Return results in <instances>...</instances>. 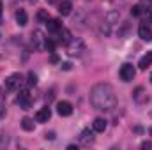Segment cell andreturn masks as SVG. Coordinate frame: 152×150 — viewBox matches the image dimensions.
Masks as SVG:
<instances>
[{
  "mask_svg": "<svg viewBox=\"0 0 152 150\" xmlns=\"http://www.w3.org/2000/svg\"><path fill=\"white\" fill-rule=\"evenodd\" d=\"M145 16H147V23H152V9H147Z\"/></svg>",
  "mask_w": 152,
  "mask_h": 150,
  "instance_id": "obj_23",
  "label": "cell"
},
{
  "mask_svg": "<svg viewBox=\"0 0 152 150\" xmlns=\"http://www.w3.org/2000/svg\"><path fill=\"white\" fill-rule=\"evenodd\" d=\"M152 145L149 143V141H145V143H142V149H151Z\"/></svg>",
  "mask_w": 152,
  "mask_h": 150,
  "instance_id": "obj_25",
  "label": "cell"
},
{
  "mask_svg": "<svg viewBox=\"0 0 152 150\" xmlns=\"http://www.w3.org/2000/svg\"><path fill=\"white\" fill-rule=\"evenodd\" d=\"M27 78H28V79H27V83H28V85H30V87H32V85H36V83H37V76L34 74V73H28V76H27Z\"/></svg>",
  "mask_w": 152,
  "mask_h": 150,
  "instance_id": "obj_21",
  "label": "cell"
},
{
  "mask_svg": "<svg viewBox=\"0 0 152 150\" xmlns=\"http://www.w3.org/2000/svg\"><path fill=\"white\" fill-rule=\"evenodd\" d=\"M142 12H143V9H142V5H140V4H136V5H133V7H131V14H133V16H140Z\"/></svg>",
  "mask_w": 152,
  "mask_h": 150,
  "instance_id": "obj_19",
  "label": "cell"
},
{
  "mask_svg": "<svg viewBox=\"0 0 152 150\" xmlns=\"http://www.w3.org/2000/svg\"><path fill=\"white\" fill-rule=\"evenodd\" d=\"M44 48H46L48 51H53V50H55V41H50V39H48L46 44H44Z\"/></svg>",
  "mask_w": 152,
  "mask_h": 150,
  "instance_id": "obj_22",
  "label": "cell"
},
{
  "mask_svg": "<svg viewBox=\"0 0 152 150\" xmlns=\"http://www.w3.org/2000/svg\"><path fill=\"white\" fill-rule=\"evenodd\" d=\"M138 36L142 41H145V42H151L152 41V28L149 25H142L140 28H138Z\"/></svg>",
  "mask_w": 152,
  "mask_h": 150,
  "instance_id": "obj_10",
  "label": "cell"
},
{
  "mask_svg": "<svg viewBox=\"0 0 152 150\" xmlns=\"http://www.w3.org/2000/svg\"><path fill=\"white\" fill-rule=\"evenodd\" d=\"M71 9H73V5H71L69 0H64V2L58 4V14L60 16H69L71 14Z\"/></svg>",
  "mask_w": 152,
  "mask_h": 150,
  "instance_id": "obj_12",
  "label": "cell"
},
{
  "mask_svg": "<svg viewBox=\"0 0 152 150\" xmlns=\"http://www.w3.org/2000/svg\"><path fill=\"white\" fill-rule=\"evenodd\" d=\"M133 97H134V101H136V103H145V101H147V95H145V90H143L142 87H138V88L134 90V94H133Z\"/></svg>",
  "mask_w": 152,
  "mask_h": 150,
  "instance_id": "obj_16",
  "label": "cell"
},
{
  "mask_svg": "<svg viewBox=\"0 0 152 150\" xmlns=\"http://www.w3.org/2000/svg\"><path fill=\"white\" fill-rule=\"evenodd\" d=\"M44 138H46V140H53V138H55V133H46Z\"/></svg>",
  "mask_w": 152,
  "mask_h": 150,
  "instance_id": "obj_24",
  "label": "cell"
},
{
  "mask_svg": "<svg viewBox=\"0 0 152 150\" xmlns=\"http://www.w3.org/2000/svg\"><path fill=\"white\" fill-rule=\"evenodd\" d=\"M37 20H39V21H44V23H46V21H48V11L41 9V11L37 12Z\"/></svg>",
  "mask_w": 152,
  "mask_h": 150,
  "instance_id": "obj_20",
  "label": "cell"
},
{
  "mask_svg": "<svg viewBox=\"0 0 152 150\" xmlns=\"http://www.w3.org/2000/svg\"><path fill=\"white\" fill-rule=\"evenodd\" d=\"M21 127H23V131H34V120L32 118H28V117H25L23 120H21Z\"/></svg>",
  "mask_w": 152,
  "mask_h": 150,
  "instance_id": "obj_17",
  "label": "cell"
},
{
  "mask_svg": "<svg viewBox=\"0 0 152 150\" xmlns=\"http://www.w3.org/2000/svg\"><path fill=\"white\" fill-rule=\"evenodd\" d=\"M90 104L99 111H112L117 106V95L112 85L97 83L90 90Z\"/></svg>",
  "mask_w": 152,
  "mask_h": 150,
  "instance_id": "obj_1",
  "label": "cell"
},
{
  "mask_svg": "<svg viewBox=\"0 0 152 150\" xmlns=\"http://www.w3.org/2000/svg\"><path fill=\"white\" fill-rule=\"evenodd\" d=\"M16 21H18V25H20V27H25V25H27L28 16H27V12H25L23 9H20V11L16 12Z\"/></svg>",
  "mask_w": 152,
  "mask_h": 150,
  "instance_id": "obj_15",
  "label": "cell"
},
{
  "mask_svg": "<svg viewBox=\"0 0 152 150\" xmlns=\"http://www.w3.org/2000/svg\"><path fill=\"white\" fill-rule=\"evenodd\" d=\"M18 104L23 108V110H28L30 108V94L28 90H21L20 95H18Z\"/></svg>",
  "mask_w": 152,
  "mask_h": 150,
  "instance_id": "obj_7",
  "label": "cell"
},
{
  "mask_svg": "<svg viewBox=\"0 0 152 150\" xmlns=\"http://www.w3.org/2000/svg\"><path fill=\"white\" fill-rule=\"evenodd\" d=\"M151 134H152V127H151Z\"/></svg>",
  "mask_w": 152,
  "mask_h": 150,
  "instance_id": "obj_28",
  "label": "cell"
},
{
  "mask_svg": "<svg viewBox=\"0 0 152 150\" xmlns=\"http://www.w3.org/2000/svg\"><path fill=\"white\" fill-rule=\"evenodd\" d=\"M151 2H152V0H151Z\"/></svg>",
  "mask_w": 152,
  "mask_h": 150,
  "instance_id": "obj_30",
  "label": "cell"
},
{
  "mask_svg": "<svg viewBox=\"0 0 152 150\" xmlns=\"http://www.w3.org/2000/svg\"><path fill=\"white\" fill-rule=\"evenodd\" d=\"M46 27H48V30L50 32H58L60 28H62V23L58 21V20H51V18H48V21H46Z\"/></svg>",
  "mask_w": 152,
  "mask_h": 150,
  "instance_id": "obj_13",
  "label": "cell"
},
{
  "mask_svg": "<svg viewBox=\"0 0 152 150\" xmlns=\"http://www.w3.org/2000/svg\"><path fill=\"white\" fill-rule=\"evenodd\" d=\"M151 81H152V74H151Z\"/></svg>",
  "mask_w": 152,
  "mask_h": 150,
  "instance_id": "obj_29",
  "label": "cell"
},
{
  "mask_svg": "<svg viewBox=\"0 0 152 150\" xmlns=\"http://www.w3.org/2000/svg\"><path fill=\"white\" fill-rule=\"evenodd\" d=\"M152 66V53H147V55H143L142 58H140V62H138V67L140 69H147V67H151Z\"/></svg>",
  "mask_w": 152,
  "mask_h": 150,
  "instance_id": "obj_14",
  "label": "cell"
},
{
  "mask_svg": "<svg viewBox=\"0 0 152 150\" xmlns=\"http://www.w3.org/2000/svg\"><path fill=\"white\" fill-rule=\"evenodd\" d=\"M57 113H58L60 117H69V115L73 113V104L67 103V101H60V103L57 104Z\"/></svg>",
  "mask_w": 152,
  "mask_h": 150,
  "instance_id": "obj_5",
  "label": "cell"
},
{
  "mask_svg": "<svg viewBox=\"0 0 152 150\" xmlns=\"http://www.w3.org/2000/svg\"><path fill=\"white\" fill-rule=\"evenodd\" d=\"M58 32H60V41H62V42H71V34H69V30H62V28H60V30H58Z\"/></svg>",
  "mask_w": 152,
  "mask_h": 150,
  "instance_id": "obj_18",
  "label": "cell"
},
{
  "mask_svg": "<svg viewBox=\"0 0 152 150\" xmlns=\"http://www.w3.org/2000/svg\"><path fill=\"white\" fill-rule=\"evenodd\" d=\"M32 44H34V48H36V50H42V48H44L46 39H44V36H42V32H41V30H36V32L32 34Z\"/></svg>",
  "mask_w": 152,
  "mask_h": 150,
  "instance_id": "obj_6",
  "label": "cell"
},
{
  "mask_svg": "<svg viewBox=\"0 0 152 150\" xmlns=\"http://www.w3.org/2000/svg\"><path fill=\"white\" fill-rule=\"evenodd\" d=\"M2 9H4V5H2V0H0V16H2Z\"/></svg>",
  "mask_w": 152,
  "mask_h": 150,
  "instance_id": "obj_27",
  "label": "cell"
},
{
  "mask_svg": "<svg viewBox=\"0 0 152 150\" xmlns=\"http://www.w3.org/2000/svg\"><path fill=\"white\" fill-rule=\"evenodd\" d=\"M67 53L71 55V57H80L87 48H85V44H83V41L81 39H76V41H71L69 42V46H67Z\"/></svg>",
  "mask_w": 152,
  "mask_h": 150,
  "instance_id": "obj_3",
  "label": "cell"
},
{
  "mask_svg": "<svg viewBox=\"0 0 152 150\" xmlns=\"http://www.w3.org/2000/svg\"><path fill=\"white\" fill-rule=\"evenodd\" d=\"M51 118V110L48 108V106H44V108H41L37 113H36V120L41 122V124H44V122H48Z\"/></svg>",
  "mask_w": 152,
  "mask_h": 150,
  "instance_id": "obj_9",
  "label": "cell"
},
{
  "mask_svg": "<svg viewBox=\"0 0 152 150\" xmlns=\"http://www.w3.org/2000/svg\"><path fill=\"white\" fill-rule=\"evenodd\" d=\"M106 127H108V124H106V120H104V118H101V117H97V118L92 122V129H94L96 133H104V131H106Z\"/></svg>",
  "mask_w": 152,
  "mask_h": 150,
  "instance_id": "obj_11",
  "label": "cell"
},
{
  "mask_svg": "<svg viewBox=\"0 0 152 150\" xmlns=\"http://www.w3.org/2000/svg\"><path fill=\"white\" fill-rule=\"evenodd\" d=\"M118 74H120V79H122V81H133V78L136 74V69H134L133 64H124V66L120 67Z\"/></svg>",
  "mask_w": 152,
  "mask_h": 150,
  "instance_id": "obj_2",
  "label": "cell"
},
{
  "mask_svg": "<svg viewBox=\"0 0 152 150\" xmlns=\"http://www.w3.org/2000/svg\"><path fill=\"white\" fill-rule=\"evenodd\" d=\"M80 143H81V145H90V143H94V133H92L90 129H83V131L80 133Z\"/></svg>",
  "mask_w": 152,
  "mask_h": 150,
  "instance_id": "obj_8",
  "label": "cell"
},
{
  "mask_svg": "<svg viewBox=\"0 0 152 150\" xmlns=\"http://www.w3.org/2000/svg\"><path fill=\"white\" fill-rule=\"evenodd\" d=\"M51 62H58V57L57 55H51Z\"/></svg>",
  "mask_w": 152,
  "mask_h": 150,
  "instance_id": "obj_26",
  "label": "cell"
},
{
  "mask_svg": "<svg viewBox=\"0 0 152 150\" xmlns=\"http://www.w3.org/2000/svg\"><path fill=\"white\" fill-rule=\"evenodd\" d=\"M20 85H21V76L18 74V73L11 74L7 79H5V87H7V90H16V88H20Z\"/></svg>",
  "mask_w": 152,
  "mask_h": 150,
  "instance_id": "obj_4",
  "label": "cell"
}]
</instances>
